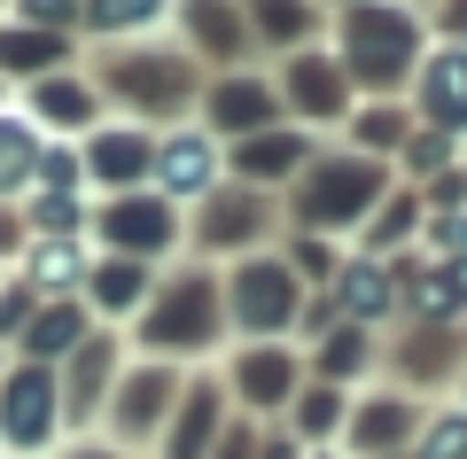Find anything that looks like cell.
Returning <instances> with one entry per match:
<instances>
[{
	"label": "cell",
	"mask_w": 467,
	"mask_h": 459,
	"mask_svg": "<svg viewBox=\"0 0 467 459\" xmlns=\"http://www.w3.org/2000/svg\"><path fill=\"white\" fill-rule=\"evenodd\" d=\"M413 47H420V32L398 8H382V0L350 8V70H358V78H398V70L413 63Z\"/></svg>",
	"instance_id": "obj_1"
},
{
	"label": "cell",
	"mask_w": 467,
	"mask_h": 459,
	"mask_svg": "<svg viewBox=\"0 0 467 459\" xmlns=\"http://www.w3.org/2000/svg\"><path fill=\"white\" fill-rule=\"evenodd\" d=\"M429 110L444 117V125H467V47H451V55H436L429 63Z\"/></svg>",
	"instance_id": "obj_2"
},
{
	"label": "cell",
	"mask_w": 467,
	"mask_h": 459,
	"mask_svg": "<svg viewBox=\"0 0 467 459\" xmlns=\"http://www.w3.org/2000/svg\"><path fill=\"white\" fill-rule=\"evenodd\" d=\"M202 328H211V288H180V304H164L156 312V343H202Z\"/></svg>",
	"instance_id": "obj_3"
},
{
	"label": "cell",
	"mask_w": 467,
	"mask_h": 459,
	"mask_svg": "<svg viewBox=\"0 0 467 459\" xmlns=\"http://www.w3.org/2000/svg\"><path fill=\"white\" fill-rule=\"evenodd\" d=\"M288 304H296V288H288V280L273 273V265H257V273L242 280V319H250V328H273V319H281Z\"/></svg>",
	"instance_id": "obj_4"
},
{
	"label": "cell",
	"mask_w": 467,
	"mask_h": 459,
	"mask_svg": "<svg viewBox=\"0 0 467 459\" xmlns=\"http://www.w3.org/2000/svg\"><path fill=\"white\" fill-rule=\"evenodd\" d=\"M367 172H358V164H343V172H327V180H319L312 187V195H304V211H312L319 218V226H335V211H350V203H367Z\"/></svg>",
	"instance_id": "obj_5"
},
{
	"label": "cell",
	"mask_w": 467,
	"mask_h": 459,
	"mask_svg": "<svg viewBox=\"0 0 467 459\" xmlns=\"http://www.w3.org/2000/svg\"><path fill=\"white\" fill-rule=\"evenodd\" d=\"M47 421H55V390L39 374H24L16 390H8V428H16V436H39Z\"/></svg>",
	"instance_id": "obj_6"
},
{
	"label": "cell",
	"mask_w": 467,
	"mask_h": 459,
	"mask_svg": "<svg viewBox=\"0 0 467 459\" xmlns=\"http://www.w3.org/2000/svg\"><path fill=\"white\" fill-rule=\"evenodd\" d=\"M117 86H133L140 101H164V94H180V70H171V63H125Z\"/></svg>",
	"instance_id": "obj_7"
},
{
	"label": "cell",
	"mask_w": 467,
	"mask_h": 459,
	"mask_svg": "<svg viewBox=\"0 0 467 459\" xmlns=\"http://www.w3.org/2000/svg\"><path fill=\"white\" fill-rule=\"evenodd\" d=\"M211 180V156H202V141H180L164 156V187H202Z\"/></svg>",
	"instance_id": "obj_8"
},
{
	"label": "cell",
	"mask_w": 467,
	"mask_h": 459,
	"mask_svg": "<svg viewBox=\"0 0 467 459\" xmlns=\"http://www.w3.org/2000/svg\"><path fill=\"white\" fill-rule=\"evenodd\" d=\"M94 172H101V180H133V172H140V141H133V132L101 141V148H94Z\"/></svg>",
	"instance_id": "obj_9"
},
{
	"label": "cell",
	"mask_w": 467,
	"mask_h": 459,
	"mask_svg": "<svg viewBox=\"0 0 467 459\" xmlns=\"http://www.w3.org/2000/svg\"><path fill=\"white\" fill-rule=\"evenodd\" d=\"M257 24H265L273 39H304V32H312V16H304V0H257Z\"/></svg>",
	"instance_id": "obj_10"
},
{
	"label": "cell",
	"mask_w": 467,
	"mask_h": 459,
	"mask_svg": "<svg viewBox=\"0 0 467 459\" xmlns=\"http://www.w3.org/2000/svg\"><path fill=\"white\" fill-rule=\"evenodd\" d=\"M117 234H125V242L133 249H149V242H164V211H149V203H125V211H117Z\"/></svg>",
	"instance_id": "obj_11"
},
{
	"label": "cell",
	"mask_w": 467,
	"mask_h": 459,
	"mask_svg": "<svg viewBox=\"0 0 467 459\" xmlns=\"http://www.w3.org/2000/svg\"><path fill=\"white\" fill-rule=\"evenodd\" d=\"M164 0H78V16H94V24H149Z\"/></svg>",
	"instance_id": "obj_12"
},
{
	"label": "cell",
	"mask_w": 467,
	"mask_h": 459,
	"mask_svg": "<svg viewBox=\"0 0 467 459\" xmlns=\"http://www.w3.org/2000/svg\"><path fill=\"white\" fill-rule=\"evenodd\" d=\"M187 8H195V24H202V39H211V47H234V39H242V32H234V16L218 8V0H187Z\"/></svg>",
	"instance_id": "obj_13"
},
{
	"label": "cell",
	"mask_w": 467,
	"mask_h": 459,
	"mask_svg": "<svg viewBox=\"0 0 467 459\" xmlns=\"http://www.w3.org/2000/svg\"><path fill=\"white\" fill-rule=\"evenodd\" d=\"M24 164H32V141H24L16 125H0V187L24 180Z\"/></svg>",
	"instance_id": "obj_14"
},
{
	"label": "cell",
	"mask_w": 467,
	"mask_h": 459,
	"mask_svg": "<svg viewBox=\"0 0 467 459\" xmlns=\"http://www.w3.org/2000/svg\"><path fill=\"white\" fill-rule=\"evenodd\" d=\"M55 55V39H39V32H8L0 39V63H47Z\"/></svg>",
	"instance_id": "obj_15"
},
{
	"label": "cell",
	"mask_w": 467,
	"mask_h": 459,
	"mask_svg": "<svg viewBox=\"0 0 467 459\" xmlns=\"http://www.w3.org/2000/svg\"><path fill=\"white\" fill-rule=\"evenodd\" d=\"M296 86H304V110H335V70L327 63H304Z\"/></svg>",
	"instance_id": "obj_16"
},
{
	"label": "cell",
	"mask_w": 467,
	"mask_h": 459,
	"mask_svg": "<svg viewBox=\"0 0 467 459\" xmlns=\"http://www.w3.org/2000/svg\"><path fill=\"white\" fill-rule=\"evenodd\" d=\"M288 156H304V148H288V141H257L250 156H242V164H250V172H281Z\"/></svg>",
	"instance_id": "obj_17"
},
{
	"label": "cell",
	"mask_w": 467,
	"mask_h": 459,
	"mask_svg": "<svg viewBox=\"0 0 467 459\" xmlns=\"http://www.w3.org/2000/svg\"><path fill=\"white\" fill-rule=\"evenodd\" d=\"M70 335H78V319H70V312H55V319H39V335H32V350H63Z\"/></svg>",
	"instance_id": "obj_18"
},
{
	"label": "cell",
	"mask_w": 467,
	"mask_h": 459,
	"mask_svg": "<svg viewBox=\"0 0 467 459\" xmlns=\"http://www.w3.org/2000/svg\"><path fill=\"white\" fill-rule=\"evenodd\" d=\"M460 452H467V421H444L429 436V459H460Z\"/></svg>",
	"instance_id": "obj_19"
},
{
	"label": "cell",
	"mask_w": 467,
	"mask_h": 459,
	"mask_svg": "<svg viewBox=\"0 0 467 459\" xmlns=\"http://www.w3.org/2000/svg\"><path fill=\"white\" fill-rule=\"evenodd\" d=\"M218 117H257V86H226V101H218Z\"/></svg>",
	"instance_id": "obj_20"
},
{
	"label": "cell",
	"mask_w": 467,
	"mask_h": 459,
	"mask_svg": "<svg viewBox=\"0 0 467 459\" xmlns=\"http://www.w3.org/2000/svg\"><path fill=\"white\" fill-rule=\"evenodd\" d=\"M24 8H32L39 24H70V16H78V0H24Z\"/></svg>",
	"instance_id": "obj_21"
},
{
	"label": "cell",
	"mask_w": 467,
	"mask_h": 459,
	"mask_svg": "<svg viewBox=\"0 0 467 459\" xmlns=\"http://www.w3.org/2000/svg\"><path fill=\"white\" fill-rule=\"evenodd\" d=\"M133 280H140L133 265H117V273H101V296H109V304H125V296H133Z\"/></svg>",
	"instance_id": "obj_22"
},
{
	"label": "cell",
	"mask_w": 467,
	"mask_h": 459,
	"mask_svg": "<svg viewBox=\"0 0 467 459\" xmlns=\"http://www.w3.org/2000/svg\"><path fill=\"white\" fill-rule=\"evenodd\" d=\"M39 280H47V288H63V280H70V249H47V257H39Z\"/></svg>",
	"instance_id": "obj_23"
},
{
	"label": "cell",
	"mask_w": 467,
	"mask_h": 459,
	"mask_svg": "<svg viewBox=\"0 0 467 459\" xmlns=\"http://www.w3.org/2000/svg\"><path fill=\"white\" fill-rule=\"evenodd\" d=\"M350 304H358V312H374V304H382V288H374V273H358V280H350Z\"/></svg>",
	"instance_id": "obj_24"
},
{
	"label": "cell",
	"mask_w": 467,
	"mask_h": 459,
	"mask_svg": "<svg viewBox=\"0 0 467 459\" xmlns=\"http://www.w3.org/2000/svg\"><path fill=\"white\" fill-rule=\"evenodd\" d=\"M451 32H467V0H451Z\"/></svg>",
	"instance_id": "obj_25"
}]
</instances>
